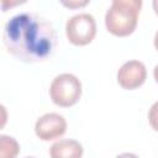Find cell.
Masks as SVG:
<instances>
[{
	"label": "cell",
	"instance_id": "cell-1",
	"mask_svg": "<svg viewBox=\"0 0 158 158\" xmlns=\"http://www.w3.org/2000/svg\"><path fill=\"white\" fill-rule=\"evenodd\" d=\"M10 54L26 63H38L51 58L57 47L53 25L33 12H22L11 17L2 35Z\"/></svg>",
	"mask_w": 158,
	"mask_h": 158
},
{
	"label": "cell",
	"instance_id": "cell-2",
	"mask_svg": "<svg viewBox=\"0 0 158 158\" xmlns=\"http://www.w3.org/2000/svg\"><path fill=\"white\" fill-rule=\"evenodd\" d=\"M142 0H112L111 7L105 15L107 31L117 37L131 35L137 26Z\"/></svg>",
	"mask_w": 158,
	"mask_h": 158
},
{
	"label": "cell",
	"instance_id": "cell-3",
	"mask_svg": "<svg viewBox=\"0 0 158 158\" xmlns=\"http://www.w3.org/2000/svg\"><path fill=\"white\" fill-rule=\"evenodd\" d=\"M49 95L57 106L70 107L75 105L81 96V83L75 75L63 73L53 79Z\"/></svg>",
	"mask_w": 158,
	"mask_h": 158
},
{
	"label": "cell",
	"instance_id": "cell-4",
	"mask_svg": "<svg viewBox=\"0 0 158 158\" xmlns=\"http://www.w3.org/2000/svg\"><path fill=\"white\" fill-rule=\"evenodd\" d=\"M65 33L74 46L89 44L96 35V23L90 14H79L70 17L65 25Z\"/></svg>",
	"mask_w": 158,
	"mask_h": 158
},
{
	"label": "cell",
	"instance_id": "cell-5",
	"mask_svg": "<svg viewBox=\"0 0 158 158\" xmlns=\"http://www.w3.org/2000/svg\"><path fill=\"white\" fill-rule=\"evenodd\" d=\"M67 131L65 118L56 112H49L41 116L35 125V132L42 141H52L62 137Z\"/></svg>",
	"mask_w": 158,
	"mask_h": 158
},
{
	"label": "cell",
	"instance_id": "cell-6",
	"mask_svg": "<svg viewBox=\"0 0 158 158\" xmlns=\"http://www.w3.org/2000/svg\"><path fill=\"white\" fill-rule=\"evenodd\" d=\"M147 78V70L142 62L128 60L121 65L117 72V81L126 90L139 88Z\"/></svg>",
	"mask_w": 158,
	"mask_h": 158
},
{
	"label": "cell",
	"instance_id": "cell-7",
	"mask_svg": "<svg viewBox=\"0 0 158 158\" xmlns=\"http://www.w3.org/2000/svg\"><path fill=\"white\" fill-rule=\"evenodd\" d=\"M49 156L53 158H80L83 156V147L74 139H60L52 144Z\"/></svg>",
	"mask_w": 158,
	"mask_h": 158
},
{
	"label": "cell",
	"instance_id": "cell-8",
	"mask_svg": "<svg viewBox=\"0 0 158 158\" xmlns=\"http://www.w3.org/2000/svg\"><path fill=\"white\" fill-rule=\"evenodd\" d=\"M0 154L1 157H16L19 153V144L17 142L9 136H1L0 137Z\"/></svg>",
	"mask_w": 158,
	"mask_h": 158
},
{
	"label": "cell",
	"instance_id": "cell-9",
	"mask_svg": "<svg viewBox=\"0 0 158 158\" xmlns=\"http://www.w3.org/2000/svg\"><path fill=\"white\" fill-rule=\"evenodd\" d=\"M148 121H149L151 127L158 132V101H156L151 106L149 112H148Z\"/></svg>",
	"mask_w": 158,
	"mask_h": 158
},
{
	"label": "cell",
	"instance_id": "cell-10",
	"mask_svg": "<svg viewBox=\"0 0 158 158\" xmlns=\"http://www.w3.org/2000/svg\"><path fill=\"white\" fill-rule=\"evenodd\" d=\"M60 4L69 9V10H77V9H81V7H85L90 0H59Z\"/></svg>",
	"mask_w": 158,
	"mask_h": 158
},
{
	"label": "cell",
	"instance_id": "cell-11",
	"mask_svg": "<svg viewBox=\"0 0 158 158\" xmlns=\"http://www.w3.org/2000/svg\"><path fill=\"white\" fill-rule=\"evenodd\" d=\"M27 0H1V10L4 12L19 6V5H22L25 4Z\"/></svg>",
	"mask_w": 158,
	"mask_h": 158
},
{
	"label": "cell",
	"instance_id": "cell-12",
	"mask_svg": "<svg viewBox=\"0 0 158 158\" xmlns=\"http://www.w3.org/2000/svg\"><path fill=\"white\" fill-rule=\"evenodd\" d=\"M152 4H153V10H154L156 15L158 16V0H153Z\"/></svg>",
	"mask_w": 158,
	"mask_h": 158
},
{
	"label": "cell",
	"instance_id": "cell-13",
	"mask_svg": "<svg viewBox=\"0 0 158 158\" xmlns=\"http://www.w3.org/2000/svg\"><path fill=\"white\" fill-rule=\"evenodd\" d=\"M153 77H154V79H156V81L158 83V65H156L154 69H153Z\"/></svg>",
	"mask_w": 158,
	"mask_h": 158
},
{
	"label": "cell",
	"instance_id": "cell-14",
	"mask_svg": "<svg viewBox=\"0 0 158 158\" xmlns=\"http://www.w3.org/2000/svg\"><path fill=\"white\" fill-rule=\"evenodd\" d=\"M154 47H156V49L158 51V32H157L156 36H154Z\"/></svg>",
	"mask_w": 158,
	"mask_h": 158
}]
</instances>
